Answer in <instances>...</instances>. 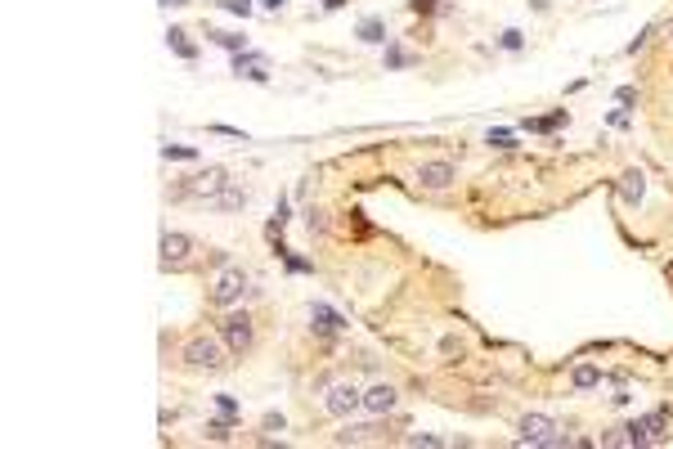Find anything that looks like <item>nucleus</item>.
I'll list each match as a JSON object with an SVG mask.
<instances>
[{"instance_id":"1","label":"nucleus","mask_w":673,"mask_h":449,"mask_svg":"<svg viewBox=\"0 0 673 449\" xmlns=\"http://www.w3.org/2000/svg\"><path fill=\"white\" fill-rule=\"evenodd\" d=\"M229 359H234V355H229V346L220 342V333L216 337L198 333V337H189V342H185V350H180V364H185V369H206V373H220Z\"/></svg>"},{"instance_id":"2","label":"nucleus","mask_w":673,"mask_h":449,"mask_svg":"<svg viewBox=\"0 0 673 449\" xmlns=\"http://www.w3.org/2000/svg\"><path fill=\"white\" fill-rule=\"evenodd\" d=\"M220 342L229 346V355H247L252 342H256V328H252V314L247 310H225V319H220Z\"/></svg>"},{"instance_id":"3","label":"nucleus","mask_w":673,"mask_h":449,"mask_svg":"<svg viewBox=\"0 0 673 449\" xmlns=\"http://www.w3.org/2000/svg\"><path fill=\"white\" fill-rule=\"evenodd\" d=\"M242 297H247V274H242V265H225V270L216 274V283H211V306L216 310H234Z\"/></svg>"},{"instance_id":"4","label":"nucleus","mask_w":673,"mask_h":449,"mask_svg":"<svg viewBox=\"0 0 673 449\" xmlns=\"http://www.w3.org/2000/svg\"><path fill=\"white\" fill-rule=\"evenodd\" d=\"M220 189H229V171H225V166H206V171L189 176L185 185H175L171 198H202V202H211Z\"/></svg>"},{"instance_id":"5","label":"nucleus","mask_w":673,"mask_h":449,"mask_svg":"<svg viewBox=\"0 0 673 449\" xmlns=\"http://www.w3.org/2000/svg\"><path fill=\"white\" fill-rule=\"evenodd\" d=\"M323 409L333 418H350V414H359V409H364V391L354 382H333L323 391Z\"/></svg>"},{"instance_id":"6","label":"nucleus","mask_w":673,"mask_h":449,"mask_svg":"<svg viewBox=\"0 0 673 449\" xmlns=\"http://www.w3.org/2000/svg\"><path fill=\"white\" fill-rule=\"evenodd\" d=\"M157 252H162V270H185L189 257H193V238L180 234V229H166L162 242H157Z\"/></svg>"},{"instance_id":"7","label":"nucleus","mask_w":673,"mask_h":449,"mask_svg":"<svg viewBox=\"0 0 673 449\" xmlns=\"http://www.w3.org/2000/svg\"><path fill=\"white\" fill-rule=\"evenodd\" d=\"M454 180H458V166L449 162V157H436V162H422V166H418V185H422V189H431V193L449 189Z\"/></svg>"},{"instance_id":"8","label":"nucleus","mask_w":673,"mask_h":449,"mask_svg":"<svg viewBox=\"0 0 673 449\" xmlns=\"http://www.w3.org/2000/svg\"><path fill=\"white\" fill-rule=\"evenodd\" d=\"M310 328L319 337H341L350 324H346V314H337L328 301H310Z\"/></svg>"},{"instance_id":"9","label":"nucleus","mask_w":673,"mask_h":449,"mask_svg":"<svg viewBox=\"0 0 673 449\" xmlns=\"http://www.w3.org/2000/svg\"><path fill=\"white\" fill-rule=\"evenodd\" d=\"M552 431H557V422L548 418V414H525V418L517 422V441H521V445H543Z\"/></svg>"},{"instance_id":"10","label":"nucleus","mask_w":673,"mask_h":449,"mask_svg":"<svg viewBox=\"0 0 673 449\" xmlns=\"http://www.w3.org/2000/svg\"><path fill=\"white\" fill-rule=\"evenodd\" d=\"M395 405H400V391L390 382H377V386L364 391V409H369V414H390Z\"/></svg>"},{"instance_id":"11","label":"nucleus","mask_w":673,"mask_h":449,"mask_svg":"<svg viewBox=\"0 0 673 449\" xmlns=\"http://www.w3.org/2000/svg\"><path fill=\"white\" fill-rule=\"evenodd\" d=\"M619 198H624V207H642V198H646V171H624L619 176Z\"/></svg>"},{"instance_id":"12","label":"nucleus","mask_w":673,"mask_h":449,"mask_svg":"<svg viewBox=\"0 0 673 449\" xmlns=\"http://www.w3.org/2000/svg\"><path fill=\"white\" fill-rule=\"evenodd\" d=\"M597 386H602V369H597V364H574V373H570V391H597Z\"/></svg>"},{"instance_id":"13","label":"nucleus","mask_w":673,"mask_h":449,"mask_svg":"<svg viewBox=\"0 0 673 449\" xmlns=\"http://www.w3.org/2000/svg\"><path fill=\"white\" fill-rule=\"evenodd\" d=\"M354 36H359L364 45H382V41H390V36H386V23L377 18V14H369V18H359V27H354Z\"/></svg>"},{"instance_id":"14","label":"nucleus","mask_w":673,"mask_h":449,"mask_svg":"<svg viewBox=\"0 0 673 449\" xmlns=\"http://www.w3.org/2000/svg\"><path fill=\"white\" fill-rule=\"evenodd\" d=\"M211 207H216V211H242V207H247V189H234V185L220 189L216 198H211Z\"/></svg>"},{"instance_id":"15","label":"nucleus","mask_w":673,"mask_h":449,"mask_svg":"<svg viewBox=\"0 0 673 449\" xmlns=\"http://www.w3.org/2000/svg\"><path fill=\"white\" fill-rule=\"evenodd\" d=\"M642 427H646V436H651V445H660L669 436V409H655V414H642L638 418Z\"/></svg>"},{"instance_id":"16","label":"nucleus","mask_w":673,"mask_h":449,"mask_svg":"<svg viewBox=\"0 0 673 449\" xmlns=\"http://www.w3.org/2000/svg\"><path fill=\"white\" fill-rule=\"evenodd\" d=\"M166 45H171V50H175L180 59H185V63H193V59H198V45L189 41V32H185V27H171V32H166Z\"/></svg>"},{"instance_id":"17","label":"nucleus","mask_w":673,"mask_h":449,"mask_svg":"<svg viewBox=\"0 0 673 449\" xmlns=\"http://www.w3.org/2000/svg\"><path fill=\"white\" fill-rule=\"evenodd\" d=\"M206 41L220 45V50H229V54H242V50H247V36H242V32H216V27H211V32H206Z\"/></svg>"},{"instance_id":"18","label":"nucleus","mask_w":673,"mask_h":449,"mask_svg":"<svg viewBox=\"0 0 673 449\" xmlns=\"http://www.w3.org/2000/svg\"><path fill=\"white\" fill-rule=\"evenodd\" d=\"M566 121H570V113H566V108H557V113H548V117H530V121H525V130H538V135H548V130L566 126Z\"/></svg>"},{"instance_id":"19","label":"nucleus","mask_w":673,"mask_h":449,"mask_svg":"<svg viewBox=\"0 0 673 449\" xmlns=\"http://www.w3.org/2000/svg\"><path fill=\"white\" fill-rule=\"evenodd\" d=\"M373 431H377V427H354V422L346 418V427H341V431L333 436V445H359V441H369Z\"/></svg>"},{"instance_id":"20","label":"nucleus","mask_w":673,"mask_h":449,"mask_svg":"<svg viewBox=\"0 0 673 449\" xmlns=\"http://www.w3.org/2000/svg\"><path fill=\"white\" fill-rule=\"evenodd\" d=\"M162 157L166 162H198V149H193V144H162Z\"/></svg>"},{"instance_id":"21","label":"nucleus","mask_w":673,"mask_h":449,"mask_svg":"<svg viewBox=\"0 0 673 449\" xmlns=\"http://www.w3.org/2000/svg\"><path fill=\"white\" fill-rule=\"evenodd\" d=\"M278 257H283V265H288V274H314V261H305V257H297V252H292V247H283V252H278Z\"/></svg>"},{"instance_id":"22","label":"nucleus","mask_w":673,"mask_h":449,"mask_svg":"<svg viewBox=\"0 0 673 449\" xmlns=\"http://www.w3.org/2000/svg\"><path fill=\"white\" fill-rule=\"evenodd\" d=\"M252 68H265V54H256V50H242V54H234V72H238V77H247Z\"/></svg>"},{"instance_id":"23","label":"nucleus","mask_w":673,"mask_h":449,"mask_svg":"<svg viewBox=\"0 0 673 449\" xmlns=\"http://www.w3.org/2000/svg\"><path fill=\"white\" fill-rule=\"evenodd\" d=\"M413 63H418V54H409V50L386 41V68H413Z\"/></svg>"},{"instance_id":"24","label":"nucleus","mask_w":673,"mask_h":449,"mask_svg":"<svg viewBox=\"0 0 673 449\" xmlns=\"http://www.w3.org/2000/svg\"><path fill=\"white\" fill-rule=\"evenodd\" d=\"M498 50H507V54H517V50H525V32H517V27H507L503 36H498Z\"/></svg>"},{"instance_id":"25","label":"nucleus","mask_w":673,"mask_h":449,"mask_svg":"<svg viewBox=\"0 0 673 449\" xmlns=\"http://www.w3.org/2000/svg\"><path fill=\"white\" fill-rule=\"evenodd\" d=\"M220 9H225V14H234V18H252L256 0H220Z\"/></svg>"},{"instance_id":"26","label":"nucleus","mask_w":673,"mask_h":449,"mask_svg":"<svg viewBox=\"0 0 673 449\" xmlns=\"http://www.w3.org/2000/svg\"><path fill=\"white\" fill-rule=\"evenodd\" d=\"M234 422H238V418H225V414H220V418H211V422H206V436H211V441H225Z\"/></svg>"},{"instance_id":"27","label":"nucleus","mask_w":673,"mask_h":449,"mask_svg":"<svg viewBox=\"0 0 673 449\" xmlns=\"http://www.w3.org/2000/svg\"><path fill=\"white\" fill-rule=\"evenodd\" d=\"M485 144L489 149H517V135H512V130H489Z\"/></svg>"},{"instance_id":"28","label":"nucleus","mask_w":673,"mask_h":449,"mask_svg":"<svg viewBox=\"0 0 673 449\" xmlns=\"http://www.w3.org/2000/svg\"><path fill=\"white\" fill-rule=\"evenodd\" d=\"M211 400H216V409H220L225 418H242V414H238V400H234V395H225V391H220V395H211Z\"/></svg>"},{"instance_id":"29","label":"nucleus","mask_w":673,"mask_h":449,"mask_svg":"<svg viewBox=\"0 0 673 449\" xmlns=\"http://www.w3.org/2000/svg\"><path fill=\"white\" fill-rule=\"evenodd\" d=\"M305 225H310V234H328V216H323L319 207H310V211H305Z\"/></svg>"},{"instance_id":"30","label":"nucleus","mask_w":673,"mask_h":449,"mask_svg":"<svg viewBox=\"0 0 673 449\" xmlns=\"http://www.w3.org/2000/svg\"><path fill=\"white\" fill-rule=\"evenodd\" d=\"M261 427H265V431H283V427H288V418H283V414H265Z\"/></svg>"},{"instance_id":"31","label":"nucleus","mask_w":673,"mask_h":449,"mask_svg":"<svg viewBox=\"0 0 673 449\" xmlns=\"http://www.w3.org/2000/svg\"><path fill=\"white\" fill-rule=\"evenodd\" d=\"M651 36H655V27H642V36H638V41H629V50H624V54H638V50H642V45H646V41H651Z\"/></svg>"},{"instance_id":"32","label":"nucleus","mask_w":673,"mask_h":449,"mask_svg":"<svg viewBox=\"0 0 673 449\" xmlns=\"http://www.w3.org/2000/svg\"><path fill=\"white\" fill-rule=\"evenodd\" d=\"M436 5H440V0H409V9H413V14H431Z\"/></svg>"},{"instance_id":"33","label":"nucleus","mask_w":673,"mask_h":449,"mask_svg":"<svg viewBox=\"0 0 673 449\" xmlns=\"http://www.w3.org/2000/svg\"><path fill=\"white\" fill-rule=\"evenodd\" d=\"M404 445H440V436H409Z\"/></svg>"},{"instance_id":"34","label":"nucleus","mask_w":673,"mask_h":449,"mask_svg":"<svg viewBox=\"0 0 673 449\" xmlns=\"http://www.w3.org/2000/svg\"><path fill=\"white\" fill-rule=\"evenodd\" d=\"M211 130H216V135H234V140H242V130H238V126H220V121H216Z\"/></svg>"},{"instance_id":"35","label":"nucleus","mask_w":673,"mask_h":449,"mask_svg":"<svg viewBox=\"0 0 673 449\" xmlns=\"http://www.w3.org/2000/svg\"><path fill=\"white\" fill-rule=\"evenodd\" d=\"M256 5H261V9H283L288 0H256Z\"/></svg>"},{"instance_id":"36","label":"nucleus","mask_w":673,"mask_h":449,"mask_svg":"<svg viewBox=\"0 0 673 449\" xmlns=\"http://www.w3.org/2000/svg\"><path fill=\"white\" fill-rule=\"evenodd\" d=\"M162 5H166V9H180V5H189V0H162Z\"/></svg>"},{"instance_id":"37","label":"nucleus","mask_w":673,"mask_h":449,"mask_svg":"<svg viewBox=\"0 0 673 449\" xmlns=\"http://www.w3.org/2000/svg\"><path fill=\"white\" fill-rule=\"evenodd\" d=\"M341 5H346V0H323V9H341Z\"/></svg>"},{"instance_id":"38","label":"nucleus","mask_w":673,"mask_h":449,"mask_svg":"<svg viewBox=\"0 0 673 449\" xmlns=\"http://www.w3.org/2000/svg\"><path fill=\"white\" fill-rule=\"evenodd\" d=\"M669 41H673V27H669Z\"/></svg>"}]
</instances>
